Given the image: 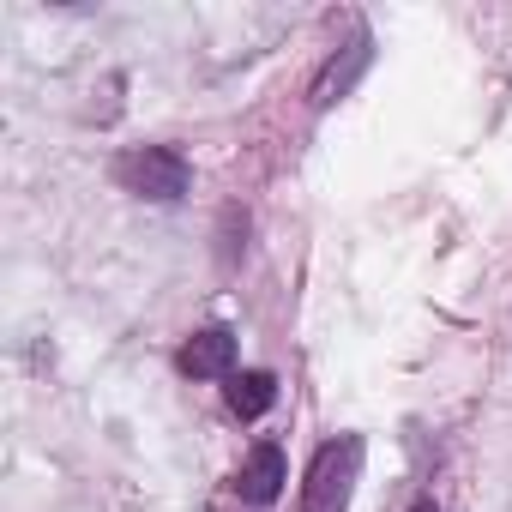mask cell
Returning a JSON list of instances; mask_svg holds the SVG:
<instances>
[{
	"mask_svg": "<svg viewBox=\"0 0 512 512\" xmlns=\"http://www.w3.org/2000/svg\"><path fill=\"white\" fill-rule=\"evenodd\" d=\"M223 404H229L241 422L266 416V410L278 404V374H266V368H235V374L223 380Z\"/></svg>",
	"mask_w": 512,
	"mask_h": 512,
	"instance_id": "obj_6",
	"label": "cell"
},
{
	"mask_svg": "<svg viewBox=\"0 0 512 512\" xmlns=\"http://www.w3.org/2000/svg\"><path fill=\"white\" fill-rule=\"evenodd\" d=\"M175 368L187 380H229L235 374V332L229 326H199L181 350H175Z\"/></svg>",
	"mask_w": 512,
	"mask_h": 512,
	"instance_id": "obj_3",
	"label": "cell"
},
{
	"mask_svg": "<svg viewBox=\"0 0 512 512\" xmlns=\"http://www.w3.org/2000/svg\"><path fill=\"white\" fill-rule=\"evenodd\" d=\"M368 61H374V37H368V31H356V43H350L344 55H332V61L314 73V91H308V97H314V109L344 103V97L356 91V79L368 73Z\"/></svg>",
	"mask_w": 512,
	"mask_h": 512,
	"instance_id": "obj_5",
	"label": "cell"
},
{
	"mask_svg": "<svg viewBox=\"0 0 512 512\" xmlns=\"http://www.w3.org/2000/svg\"><path fill=\"white\" fill-rule=\"evenodd\" d=\"M115 187L133 193V199H151V205H181L187 187H193V163L175 151V145H127L115 163H109Z\"/></svg>",
	"mask_w": 512,
	"mask_h": 512,
	"instance_id": "obj_1",
	"label": "cell"
},
{
	"mask_svg": "<svg viewBox=\"0 0 512 512\" xmlns=\"http://www.w3.org/2000/svg\"><path fill=\"white\" fill-rule=\"evenodd\" d=\"M362 458H368L362 434L326 440L302 470V512H350V494L362 482Z\"/></svg>",
	"mask_w": 512,
	"mask_h": 512,
	"instance_id": "obj_2",
	"label": "cell"
},
{
	"mask_svg": "<svg viewBox=\"0 0 512 512\" xmlns=\"http://www.w3.org/2000/svg\"><path fill=\"white\" fill-rule=\"evenodd\" d=\"M284 482H290V464H284V446H272V440H260L235 470V494L247 506H272L284 494Z\"/></svg>",
	"mask_w": 512,
	"mask_h": 512,
	"instance_id": "obj_4",
	"label": "cell"
},
{
	"mask_svg": "<svg viewBox=\"0 0 512 512\" xmlns=\"http://www.w3.org/2000/svg\"><path fill=\"white\" fill-rule=\"evenodd\" d=\"M410 512H440V506H434V500H416V506H410Z\"/></svg>",
	"mask_w": 512,
	"mask_h": 512,
	"instance_id": "obj_8",
	"label": "cell"
},
{
	"mask_svg": "<svg viewBox=\"0 0 512 512\" xmlns=\"http://www.w3.org/2000/svg\"><path fill=\"white\" fill-rule=\"evenodd\" d=\"M235 223H247V211H235V205H229V211H223V241H217V253H223V266H235V253L247 247V241H235Z\"/></svg>",
	"mask_w": 512,
	"mask_h": 512,
	"instance_id": "obj_7",
	"label": "cell"
}]
</instances>
